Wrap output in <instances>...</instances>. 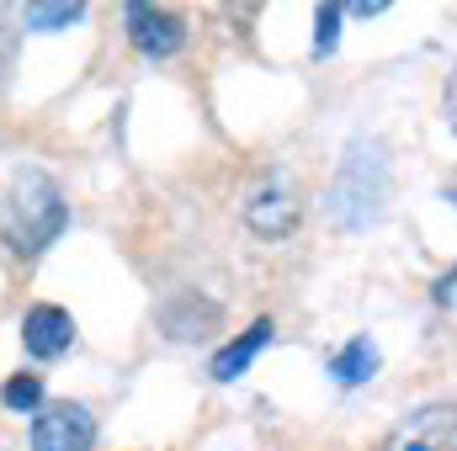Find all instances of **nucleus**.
I'll use <instances>...</instances> for the list:
<instances>
[{
	"instance_id": "7",
	"label": "nucleus",
	"mask_w": 457,
	"mask_h": 451,
	"mask_svg": "<svg viewBox=\"0 0 457 451\" xmlns=\"http://www.w3.org/2000/svg\"><path fill=\"white\" fill-rule=\"evenodd\" d=\"M21 340H27V356H37V361L64 356L70 340H75V319H70V308H59V303H37V308H27V319H21Z\"/></svg>"
},
{
	"instance_id": "1",
	"label": "nucleus",
	"mask_w": 457,
	"mask_h": 451,
	"mask_svg": "<svg viewBox=\"0 0 457 451\" xmlns=\"http://www.w3.org/2000/svg\"><path fill=\"white\" fill-rule=\"evenodd\" d=\"M64 224H70V202H64V192L48 170L27 165L0 186V244L11 255L48 250L64 234Z\"/></svg>"
},
{
	"instance_id": "5",
	"label": "nucleus",
	"mask_w": 457,
	"mask_h": 451,
	"mask_svg": "<svg viewBox=\"0 0 457 451\" xmlns=\"http://www.w3.org/2000/svg\"><path fill=\"white\" fill-rule=\"evenodd\" d=\"M383 451H457V404H426L394 425Z\"/></svg>"
},
{
	"instance_id": "2",
	"label": "nucleus",
	"mask_w": 457,
	"mask_h": 451,
	"mask_svg": "<svg viewBox=\"0 0 457 451\" xmlns=\"http://www.w3.org/2000/svg\"><path fill=\"white\" fill-rule=\"evenodd\" d=\"M394 197V176H388V154L372 138H356L341 160V176L330 186V218L341 228H367L388 213Z\"/></svg>"
},
{
	"instance_id": "12",
	"label": "nucleus",
	"mask_w": 457,
	"mask_h": 451,
	"mask_svg": "<svg viewBox=\"0 0 457 451\" xmlns=\"http://www.w3.org/2000/svg\"><path fill=\"white\" fill-rule=\"evenodd\" d=\"M314 53L325 59V53H336V43H341V5H320V16H314Z\"/></svg>"
},
{
	"instance_id": "10",
	"label": "nucleus",
	"mask_w": 457,
	"mask_h": 451,
	"mask_svg": "<svg viewBox=\"0 0 457 451\" xmlns=\"http://www.w3.org/2000/svg\"><path fill=\"white\" fill-rule=\"evenodd\" d=\"M0 398H5V409H16V414H37V404H43V377H37V372H16V377L0 388Z\"/></svg>"
},
{
	"instance_id": "11",
	"label": "nucleus",
	"mask_w": 457,
	"mask_h": 451,
	"mask_svg": "<svg viewBox=\"0 0 457 451\" xmlns=\"http://www.w3.org/2000/svg\"><path fill=\"white\" fill-rule=\"evenodd\" d=\"M86 16V5H27V32H59V27H75Z\"/></svg>"
},
{
	"instance_id": "4",
	"label": "nucleus",
	"mask_w": 457,
	"mask_h": 451,
	"mask_svg": "<svg viewBox=\"0 0 457 451\" xmlns=\"http://www.w3.org/2000/svg\"><path fill=\"white\" fill-rule=\"evenodd\" d=\"M298 213H303V202H298V186H293L287 176H266V181L250 192V202H245V224L255 228L261 239L293 234Z\"/></svg>"
},
{
	"instance_id": "13",
	"label": "nucleus",
	"mask_w": 457,
	"mask_h": 451,
	"mask_svg": "<svg viewBox=\"0 0 457 451\" xmlns=\"http://www.w3.org/2000/svg\"><path fill=\"white\" fill-rule=\"evenodd\" d=\"M447 122H453V133H457V70L447 75Z\"/></svg>"
},
{
	"instance_id": "8",
	"label": "nucleus",
	"mask_w": 457,
	"mask_h": 451,
	"mask_svg": "<svg viewBox=\"0 0 457 451\" xmlns=\"http://www.w3.org/2000/svg\"><path fill=\"white\" fill-rule=\"evenodd\" d=\"M266 345H271V319H255L245 335L228 340L224 350L213 356V377H219V382H234V377H239V372H245L261 350H266Z\"/></svg>"
},
{
	"instance_id": "9",
	"label": "nucleus",
	"mask_w": 457,
	"mask_h": 451,
	"mask_svg": "<svg viewBox=\"0 0 457 451\" xmlns=\"http://www.w3.org/2000/svg\"><path fill=\"white\" fill-rule=\"evenodd\" d=\"M330 372H336L341 388H361V382H372V372H378V345H372L367 335H356L341 356L330 361Z\"/></svg>"
},
{
	"instance_id": "6",
	"label": "nucleus",
	"mask_w": 457,
	"mask_h": 451,
	"mask_svg": "<svg viewBox=\"0 0 457 451\" xmlns=\"http://www.w3.org/2000/svg\"><path fill=\"white\" fill-rule=\"evenodd\" d=\"M122 16H128V37H133V48L149 53V59H165V53H176V48L187 43V21H181L176 11H165V5H144V0H133Z\"/></svg>"
},
{
	"instance_id": "3",
	"label": "nucleus",
	"mask_w": 457,
	"mask_h": 451,
	"mask_svg": "<svg viewBox=\"0 0 457 451\" xmlns=\"http://www.w3.org/2000/svg\"><path fill=\"white\" fill-rule=\"evenodd\" d=\"M96 447V414L86 404H48L32 420V451H91Z\"/></svg>"
}]
</instances>
